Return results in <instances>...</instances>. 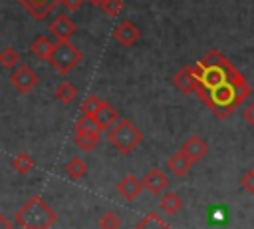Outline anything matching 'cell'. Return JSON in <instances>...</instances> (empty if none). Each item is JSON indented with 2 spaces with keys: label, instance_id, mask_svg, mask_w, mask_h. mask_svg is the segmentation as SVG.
Returning a JSON list of instances; mask_svg holds the SVG:
<instances>
[{
  "label": "cell",
  "instance_id": "obj_1",
  "mask_svg": "<svg viewBox=\"0 0 254 229\" xmlns=\"http://www.w3.org/2000/svg\"><path fill=\"white\" fill-rule=\"evenodd\" d=\"M56 211L40 197H30L14 215V221L22 229H50L56 223Z\"/></svg>",
  "mask_w": 254,
  "mask_h": 229
},
{
  "label": "cell",
  "instance_id": "obj_2",
  "mask_svg": "<svg viewBox=\"0 0 254 229\" xmlns=\"http://www.w3.org/2000/svg\"><path fill=\"white\" fill-rule=\"evenodd\" d=\"M143 139V133L131 119H117L109 129H107V141L123 155L131 153Z\"/></svg>",
  "mask_w": 254,
  "mask_h": 229
},
{
  "label": "cell",
  "instance_id": "obj_3",
  "mask_svg": "<svg viewBox=\"0 0 254 229\" xmlns=\"http://www.w3.org/2000/svg\"><path fill=\"white\" fill-rule=\"evenodd\" d=\"M83 60V54L79 52L77 46H73L69 40H64V42H56L50 56H48V62L50 66L60 72V74H69L79 62Z\"/></svg>",
  "mask_w": 254,
  "mask_h": 229
},
{
  "label": "cell",
  "instance_id": "obj_4",
  "mask_svg": "<svg viewBox=\"0 0 254 229\" xmlns=\"http://www.w3.org/2000/svg\"><path fill=\"white\" fill-rule=\"evenodd\" d=\"M38 80H40L38 74H36L28 64H18V66L12 70V74H10V84H12L20 94L32 92V90L36 88Z\"/></svg>",
  "mask_w": 254,
  "mask_h": 229
},
{
  "label": "cell",
  "instance_id": "obj_5",
  "mask_svg": "<svg viewBox=\"0 0 254 229\" xmlns=\"http://www.w3.org/2000/svg\"><path fill=\"white\" fill-rule=\"evenodd\" d=\"M48 30H50V36L56 38V42H64V40H69V38L73 36L75 24L71 22L69 16L60 14V16H56V18L50 22V28H48Z\"/></svg>",
  "mask_w": 254,
  "mask_h": 229
},
{
  "label": "cell",
  "instance_id": "obj_6",
  "mask_svg": "<svg viewBox=\"0 0 254 229\" xmlns=\"http://www.w3.org/2000/svg\"><path fill=\"white\" fill-rule=\"evenodd\" d=\"M173 84L183 92V94H196L198 90V80L194 74L192 66H183L175 76H173Z\"/></svg>",
  "mask_w": 254,
  "mask_h": 229
},
{
  "label": "cell",
  "instance_id": "obj_7",
  "mask_svg": "<svg viewBox=\"0 0 254 229\" xmlns=\"http://www.w3.org/2000/svg\"><path fill=\"white\" fill-rule=\"evenodd\" d=\"M113 38L123 46V48H131L137 40H139V28L131 22V20H123L115 26L113 30Z\"/></svg>",
  "mask_w": 254,
  "mask_h": 229
},
{
  "label": "cell",
  "instance_id": "obj_8",
  "mask_svg": "<svg viewBox=\"0 0 254 229\" xmlns=\"http://www.w3.org/2000/svg\"><path fill=\"white\" fill-rule=\"evenodd\" d=\"M117 119H119V112L109 102H101V106L93 114V121H95V125H97L99 131H107Z\"/></svg>",
  "mask_w": 254,
  "mask_h": 229
},
{
  "label": "cell",
  "instance_id": "obj_9",
  "mask_svg": "<svg viewBox=\"0 0 254 229\" xmlns=\"http://www.w3.org/2000/svg\"><path fill=\"white\" fill-rule=\"evenodd\" d=\"M206 151H208V145H206V141H204L200 135H190V137L181 145V153L187 155L192 163L198 161V159H202V157L206 155Z\"/></svg>",
  "mask_w": 254,
  "mask_h": 229
},
{
  "label": "cell",
  "instance_id": "obj_10",
  "mask_svg": "<svg viewBox=\"0 0 254 229\" xmlns=\"http://www.w3.org/2000/svg\"><path fill=\"white\" fill-rule=\"evenodd\" d=\"M143 187L149 191V193H153V195H159V193H163L167 187H169V177H167V173H163L161 169H149L147 173H145V177H143Z\"/></svg>",
  "mask_w": 254,
  "mask_h": 229
},
{
  "label": "cell",
  "instance_id": "obj_11",
  "mask_svg": "<svg viewBox=\"0 0 254 229\" xmlns=\"http://www.w3.org/2000/svg\"><path fill=\"white\" fill-rule=\"evenodd\" d=\"M30 14L34 20H44L52 14V10L56 8L58 0H18Z\"/></svg>",
  "mask_w": 254,
  "mask_h": 229
},
{
  "label": "cell",
  "instance_id": "obj_12",
  "mask_svg": "<svg viewBox=\"0 0 254 229\" xmlns=\"http://www.w3.org/2000/svg\"><path fill=\"white\" fill-rule=\"evenodd\" d=\"M117 191H119V195H121L123 199L133 201V199H137L139 193L143 191V183H141L135 175L129 173V175H125V177L119 179V183H117Z\"/></svg>",
  "mask_w": 254,
  "mask_h": 229
},
{
  "label": "cell",
  "instance_id": "obj_13",
  "mask_svg": "<svg viewBox=\"0 0 254 229\" xmlns=\"http://www.w3.org/2000/svg\"><path fill=\"white\" fill-rule=\"evenodd\" d=\"M99 139H101V131H99V129L75 131V137H73L75 145H77L79 149H83V151H91V149H95L97 143H99Z\"/></svg>",
  "mask_w": 254,
  "mask_h": 229
},
{
  "label": "cell",
  "instance_id": "obj_14",
  "mask_svg": "<svg viewBox=\"0 0 254 229\" xmlns=\"http://www.w3.org/2000/svg\"><path fill=\"white\" fill-rule=\"evenodd\" d=\"M190 167H192V161H190L187 155H183L181 151L173 153V155L167 159V169H169L171 173H175L177 177L187 175V173L190 171Z\"/></svg>",
  "mask_w": 254,
  "mask_h": 229
},
{
  "label": "cell",
  "instance_id": "obj_15",
  "mask_svg": "<svg viewBox=\"0 0 254 229\" xmlns=\"http://www.w3.org/2000/svg\"><path fill=\"white\" fill-rule=\"evenodd\" d=\"M52 48H54V42H52L48 36H36L34 42L30 44V50H32V54H34L38 60H48Z\"/></svg>",
  "mask_w": 254,
  "mask_h": 229
},
{
  "label": "cell",
  "instance_id": "obj_16",
  "mask_svg": "<svg viewBox=\"0 0 254 229\" xmlns=\"http://www.w3.org/2000/svg\"><path fill=\"white\" fill-rule=\"evenodd\" d=\"M159 207H161V211H165L167 215H175V213H179V211L183 209V199H181L175 191H167V193L161 197Z\"/></svg>",
  "mask_w": 254,
  "mask_h": 229
},
{
  "label": "cell",
  "instance_id": "obj_17",
  "mask_svg": "<svg viewBox=\"0 0 254 229\" xmlns=\"http://www.w3.org/2000/svg\"><path fill=\"white\" fill-rule=\"evenodd\" d=\"M133 229H173L163 217H159V213L155 211H149Z\"/></svg>",
  "mask_w": 254,
  "mask_h": 229
},
{
  "label": "cell",
  "instance_id": "obj_18",
  "mask_svg": "<svg viewBox=\"0 0 254 229\" xmlns=\"http://www.w3.org/2000/svg\"><path fill=\"white\" fill-rule=\"evenodd\" d=\"M54 94H56V98L62 104H71L77 98V88L73 84H69V82H62V84H58V88H56Z\"/></svg>",
  "mask_w": 254,
  "mask_h": 229
},
{
  "label": "cell",
  "instance_id": "obj_19",
  "mask_svg": "<svg viewBox=\"0 0 254 229\" xmlns=\"http://www.w3.org/2000/svg\"><path fill=\"white\" fill-rule=\"evenodd\" d=\"M65 173L69 179H81L85 173H87V165L81 157H71L67 163H65Z\"/></svg>",
  "mask_w": 254,
  "mask_h": 229
},
{
  "label": "cell",
  "instance_id": "obj_20",
  "mask_svg": "<svg viewBox=\"0 0 254 229\" xmlns=\"http://www.w3.org/2000/svg\"><path fill=\"white\" fill-rule=\"evenodd\" d=\"M12 169L18 173H30L34 169V157L30 153H18L12 157Z\"/></svg>",
  "mask_w": 254,
  "mask_h": 229
},
{
  "label": "cell",
  "instance_id": "obj_21",
  "mask_svg": "<svg viewBox=\"0 0 254 229\" xmlns=\"http://www.w3.org/2000/svg\"><path fill=\"white\" fill-rule=\"evenodd\" d=\"M18 64H20V54L16 52V48L8 46V48H4L0 52V66L4 70H14Z\"/></svg>",
  "mask_w": 254,
  "mask_h": 229
},
{
  "label": "cell",
  "instance_id": "obj_22",
  "mask_svg": "<svg viewBox=\"0 0 254 229\" xmlns=\"http://www.w3.org/2000/svg\"><path fill=\"white\" fill-rule=\"evenodd\" d=\"M101 98L99 96H95V94H89L83 102H81V115H89V117H93V114L97 112V108L101 106Z\"/></svg>",
  "mask_w": 254,
  "mask_h": 229
},
{
  "label": "cell",
  "instance_id": "obj_23",
  "mask_svg": "<svg viewBox=\"0 0 254 229\" xmlns=\"http://www.w3.org/2000/svg\"><path fill=\"white\" fill-rule=\"evenodd\" d=\"M99 227H101V229H119V227H121V219H119L117 213L107 211V213H103V215L99 217Z\"/></svg>",
  "mask_w": 254,
  "mask_h": 229
},
{
  "label": "cell",
  "instance_id": "obj_24",
  "mask_svg": "<svg viewBox=\"0 0 254 229\" xmlns=\"http://www.w3.org/2000/svg\"><path fill=\"white\" fill-rule=\"evenodd\" d=\"M107 16H117L119 12H121V8H123V0H103V4L99 6Z\"/></svg>",
  "mask_w": 254,
  "mask_h": 229
},
{
  "label": "cell",
  "instance_id": "obj_25",
  "mask_svg": "<svg viewBox=\"0 0 254 229\" xmlns=\"http://www.w3.org/2000/svg\"><path fill=\"white\" fill-rule=\"evenodd\" d=\"M87 129H97L93 117L89 115H81L77 121H75V131H87Z\"/></svg>",
  "mask_w": 254,
  "mask_h": 229
},
{
  "label": "cell",
  "instance_id": "obj_26",
  "mask_svg": "<svg viewBox=\"0 0 254 229\" xmlns=\"http://www.w3.org/2000/svg\"><path fill=\"white\" fill-rule=\"evenodd\" d=\"M240 185H242L248 193H254V169H248V171L240 177Z\"/></svg>",
  "mask_w": 254,
  "mask_h": 229
},
{
  "label": "cell",
  "instance_id": "obj_27",
  "mask_svg": "<svg viewBox=\"0 0 254 229\" xmlns=\"http://www.w3.org/2000/svg\"><path fill=\"white\" fill-rule=\"evenodd\" d=\"M60 4H64V8H67L69 12H75V10H79L81 8V4H83V0H58Z\"/></svg>",
  "mask_w": 254,
  "mask_h": 229
},
{
  "label": "cell",
  "instance_id": "obj_28",
  "mask_svg": "<svg viewBox=\"0 0 254 229\" xmlns=\"http://www.w3.org/2000/svg\"><path fill=\"white\" fill-rule=\"evenodd\" d=\"M244 119H246V123L254 125V102H250V104L244 108Z\"/></svg>",
  "mask_w": 254,
  "mask_h": 229
},
{
  "label": "cell",
  "instance_id": "obj_29",
  "mask_svg": "<svg viewBox=\"0 0 254 229\" xmlns=\"http://www.w3.org/2000/svg\"><path fill=\"white\" fill-rule=\"evenodd\" d=\"M0 229H14L12 221H8V217H4L2 213H0Z\"/></svg>",
  "mask_w": 254,
  "mask_h": 229
},
{
  "label": "cell",
  "instance_id": "obj_30",
  "mask_svg": "<svg viewBox=\"0 0 254 229\" xmlns=\"http://www.w3.org/2000/svg\"><path fill=\"white\" fill-rule=\"evenodd\" d=\"M87 2H89L91 6H97V8H99V6L103 4V0H87Z\"/></svg>",
  "mask_w": 254,
  "mask_h": 229
}]
</instances>
